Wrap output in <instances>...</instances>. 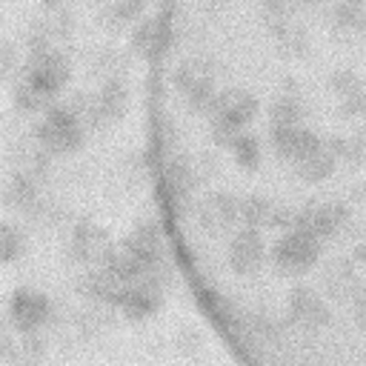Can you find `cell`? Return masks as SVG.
Instances as JSON below:
<instances>
[{
	"label": "cell",
	"instance_id": "6da1fadb",
	"mask_svg": "<svg viewBox=\"0 0 366 366\" xmlns=\"http://www.w3.org/2000/svg\"><path fill=\"white\" fill-rule=\"evenodd\" d=\"M154 209L177 274L252 363H366V0H154Z\"/></svg>",
	"mask_w": 366,
	"mask_h": 366
}]
</instances>
